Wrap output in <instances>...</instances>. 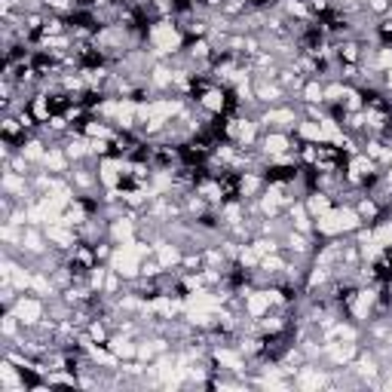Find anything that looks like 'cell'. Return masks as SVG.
I'll return each instance as SVG.
<instances>
[{
    "label": "cell",
    "mask_w": 392,
    "mask_h": 392,
    "mask_svg": "<svg viewBox=\"0 0 392 392\" xmlns=\"http://www.w3.org/2000/svg\"><path fill=\"white\" fill-rule=\"evenodd\" d=\"M13 313L22 319L25 328L40 325L46 319V297L34 294V292H22V294H18V301H16V306H13Z\"/></svg>",
    "instance_id": "obj_1"
},
{
    "label": "cell",
    "mask_w": 392,
    "mask_h": 392,
    "mask_svg": "<svg viewBox=\"0 0 392 392\" xmlns=\"http://www.w3.org/2000/svg\"><path fill=\"white\" fill-rule=\"evenodd\" d=\"M352 209L359 212V218L365 221V224H377V221H380V214L386 212L384 205H380V202L374 200V196H368V193H362L359 200H356V205H352Z\"/></svg>",
    "instance_id": "obj_2"
},
{
    "label": "cell",
    "mask_w": 392,
    "mask_h": 392,
    "mask_svg": "<svg viewBox=\"0 0 392 392\" xmlns=\"http://www.w3.org/2000/svg\"><path fill=\"white\" fill-rule=\"evenodd\" d=\"M304 205H306V212L313 214V218H322L325 212H331L334 209V200L328 193H322V190H310L304 196Z\"/></svg>",
    "instance_id": "obj_3"
},
{
    "label": "cell",
    "mask_w": 392,
    "mask_h": 392,
    "mask_svg": "<svg viewBox=\"0 0 392 392\" xmlns=\"http://www.w3.org/2000/svg\"><path fill=\"white\" fill-rule=\"evenodd\" d=\"M297 101H304V105H325V83L319 77L306 80L301 92H297Z\"/></svg>",
    "instance_id": "obj_4"
},
{
    "label": "cell",
    "mask_w": 392,
    "mask_h": 392,
    "mask_svg": "<svg viewBox=\"0 0 392 392\" xmlns=\"http://www.w3.org/2000/svg\"><path fill=\"white\" fill-rule=\"evenodd\" d=\"M22 319H18V316L13 313V310H4V322H0V338L4 340H16L18 334H22Z\"/></svg>",
    "instance_id": "obj_5"
},
{
    "label": "cell",
    "mask_w": 392,
    "mask_h": 392,
    "mask_svg": "<svg viewBox=\"0 0 392 392\" xmlns=\"http://www.w3.org/2000/svg\"><path fill=\"white\" fill-rule=\"evenodd\" d=\"M362 4H365V9H368V13H374V16L380 18V16H386V13H389L392 0H362Z\"/></svg>",
    "instance_id": "obj_6"
}]
</instances>
